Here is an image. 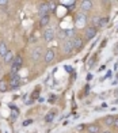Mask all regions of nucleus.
Instances as JSON below:
<instances>
[{
	"instance_id": "f257e3e1",
	"label": "nucleus",
	"mask_w": 118,
	"mask_h": 133,
	"mask_svg": "<svg viewBox=\"0 0 118 133\" xmlns=\"http://www.w3.org/2000/svg\"><path fill=\"white\" fill-rule=\"evenodd\" d=\"M22 64H23V58H22L20 54L15 56L14 60H12V64H11V76H15L16 75V72L22 66Z\"/></svg>"
},
{
	"instance_id": "f03ea898",
	"label": "nucleus",
	"mask_w": 118,
	"mask_h": 133,
	"mask_svg": "<svg viewBox=\"0 0 118 133\" xmlns=\"http://www.w3.org/2000/svg\"><path fill=\"white\" fill-rule=\"evenodd\" d=\"M75 22H76V27H78V29L86 27V25H87V15L86 14H78V15H76Z\"/></svg>"
},
{
	"instance_id": "7ed1b4c3",
	"label": "nucleus",
	"mask_w": 118,
	"mask_h": 133,
	"mask_svg": "<svg viewBox=\"0 0 118 133\" xmlns=\"http://www.w3.org/2000/svg\"><path fill=\"white\" fill-rule=\"evenodd\" d=\"M49 11H50V3H41L38 5V14H39V16L49 15Z\"/></svg>"
},
{
	"instance_id": "20e7f679",
	"label": "nucleus",
	"mask_w": 118,
	"mask_h": 133,
	"mask_svg": "<svg viewBox=\"0 0 118 133\" xmlns=\"http://www.w3.org/2000/svg\"><path fill=\"white\" fill-rule=\"evenodd\" d=\"M71 41H72V46H73L75 50H80L81 48H83V39H81V37H79V35H75Z\"/></svg>"
},
{
	"instance_id": "39448f33",
	"label": "nucleus",
	"mask_w": 118,
	"mask_h": 133,
	"mask_svg": "<svg viewBox=\"0 0 118 133\" xmlns=\"http://www.w3.org/2000/svg\"><path fill=\"white\" fill-rule=\"evenodd\" d=\"M96 35V27H94V26H88L87 29H86V38L90 41V39H92Z\"/></svg>"
},
{
	"instance_id": "423d86ee",
	"label": "nucleus",
	"mask_w": 118,
	"mask_h": 133,
	"mask_svg": "<svg viewBox=\"0 0 118 133\" xmlns=\"http://www.w3.org/2000/svg\"><path fill=\"white\" fill-rule=\"evenodd\" d=\"M44 38H45V41L50 42L53 38H54V30L50 29V27H48V29L44 31Z\"/></svg>"
},
{
	"instance_id": "0eeeda50",
	"label": "nucleus",
	"mask_w": 118,
	"mask_h": 133,
	"mask_svg": "<svg viewBox=\"0 0 118 133\" xmlns=\"http://www.w3.org/2000/svg\"><path fill=\"white\" fill-rule=\"evenodd\" d=\"M73 50V46H72V41L71 39H67L65 42H64V45H63V52L65 53V54H69Z\"/></svg>"
},
{
	"instance_id": "6e6552de",
	"label": "nucleus",
	"mask_w": 118,
	"mask_h": 133,
	"mask_svg": "<svg viewBox=\"0 0 118 133\" xmlns=\"http://www.w3.org/2000/svg\"><path fill=\"white\" fill-rule=\"evenodd\" d=\"M20 86V77L15 75V76H11V83H10V88H18Z\"/></svg>"
},
{
	"instance_id": "1a4fd4ad",
	"label": "nucleus",
	"mask_w": 118,
	"mask_h": 133,
	"mask_svg": "<svg viewBox=\"0 0 118 133\" xmlns=\"http://www.w3.org/2000/svg\"><path fill=\"white\" fill-rule=\"evenodd\" d=\"M41 56H42V49H41V48H35V49H33V53H31L33 61H38V60L41 58Z\"/></svg>"
},
{
	"instance_id": "9d476101",
	"label": "nucleus",
	"mask_w": 118,
	"mask_h": 133,
	"mask_svg": "<svg viewBox=\"0 0 118 133\" xmlns=\"http://www.w3.org/2000/svg\"><path fill=\"white\" fill-rule=\"evenodd\" d=\"M53 60H54V50L49 49L48 52L45 53V63H46V64H50Z\"/></svg>"
},
{
	"instance_id": "9b49d317",
	"label": "nucleus",
	"mask_w": 118,
	"mask_h": 133,
	"mask_svg": "<svg viewBox=\"0 0 118 133\" xmlns=\"http://www.w3.org/2000/svg\"><path fill=\"white\" fill-rule=\"evenodd\" d=\"M91 8H92V2L91 0H83V2H81V10H83L84 12L90 11Z\"/></svg>"
},
{
	"instance_id": "f8f14e48",
	"label": "nucleus",
	"mask_w": 118,
	"mask_h": 133,
	"mask_svg": "<svg viewBox=\"0 0 118 133\" xmlns=\"http://www.w3.org/2000/svg\"><path fill=\"white\" fill-rule=\"evenodd\" d=\"M8 52H10V49H8L7 44H5L4 41H2V42H0V56L4 57V56H5V54H7Z\"/></svg>"
},
{
	"instance_id": "ddd939ff",
	"label": "nucleus",
	"mask_w": 118,
	"mask_h": 133,
	"mask_svg": "<svg viewBox=\"0 0 118 133\" xmlns=\"http://www.w3.org/2000/svg\"><path fill=\"white\" fill-rule=\"evenodd\" d=\"M14 57H15V56H14V54L11 53V50H10V52H8L7 54H5L4 57H3V60H4V63H5V64H12Z\"/></svg>"
},
{
	"instance_id": "4468645a",
	"label": "nucleus",
	"mask_w": 118,
	"mask_h": 133,
	"mask_svg": "<svg viewBox=\"0 0 118 133\" xmlns=\"http://www.w3.org/2000/svg\"><path fill=\"white\" fill-rule=\"evenodd\" d=\"M87 132H88V133H98V132H99V125H96V124L88 125V126H87Z\"/></svg>"
},
{
	"instance_id": "2eb2a0df",
	"label": "nucleus",
	"mask_w": 118,
	"mask_h": 133,
	"mask_svg": "<svg viewBox=\"0 0 118 133\" xmlns=\"http://www.w3.org/2000/svg\"><path fill=\"white\" fill-rule=\"evenodd\" d=\"M54 118H56V111H49L45 116V121H46V122H52V121H54Z\"/></svg>"
},
{
	"instance_id": "dca6fc26",
	"label": "nucleus",
	"mask_w": 118,
	"mask_h": 133,
	"mask_svg": "<svg viewBox=\"0 0 118 133\" xmlns=\"http://www.w3.org/2000/svg\"><path fill=\"white\" fill-rule=\"evenodd\" d=\"M49 15H44V16H41V19H39V25L41 26H46L49 23Z\"/></svg>"
},
{
	"instance_id": "f3484780",
	"label": "nucleus",
	"mask_w": 118,
	"mask_h": 133,
	"mask_svg": "<svg viewBox=\"0 0 118 133\" xmlns=\"http://www.w3.org/2000/svg\"><path fill=\"white\" fill-rule=\"evenodd\" d=\"M8 84H7V82L5 80H0V92H5L8 90Z\"/></svg>"
},
{
	"instance_id": "a211bd4d",
	"label": "nucleus",
	"mask_w": 118,
	"mask_h": 133,
	"mask_svg": "<svg viewBox=\"0 0 118 133\" xmlns=\"http://www.w3.org/2000/svg\"><path fill=\"white\" fill-rule=\"evenodd\" d=\"M109 25V18L106 16H101V22H99V27H106Z\"/></svg>"
},
{
	"instance_id": "6ab92c4d",
	"label": "nucleus",
	"mask_w": 118,
	"mask_h": 133,
	"mask_svg": "<svg viewBox=\"0 0 118 133\" xmlns=\"http://www.w3.org/2000/svg\"><path fill=\"white\" fill-rule=\"evenodd\" d=\"M103 122H105L106 125H113V124H114V117H113V116L105 117V118H103Z\"/></svg>"
},
{
	"instance_id": "aec40b11",
	"label": "nucleus",
	"mask_w": 118,
	"mask_h": 133,
	"mask_svg": "<svg viewBox=\"0 0 118 133\" xmlns=\"http://www.w3.org/2000/svg\"><path fill=\"white\" fill-rule=\"evenodd\" d=\"M99 22H101V16H94L92 18V26L99 27Z\"/></svg>"
},
{
	"instance_id": "412c9836",
	"label": "nucleus",
	"mask_w": 118,
	"mask_h": 133,
	"mask_svg": "<svg viewBox=\"0 0 118 133\" xmlns=\"http://www.w3.org/2000/svg\"><path fill=\"white\" fill-rule=\"evenodd\" d=\"M68 37H71V38L75 37V29H69L65 31V38H68Z\"/></svg>"
},
{
	"instance_id": "4be33fe9",
	"label": "nucleus",
	"mask_w": 118,
	"mask_h": 133,
	"mask_svg": "<svg viewBox=\"0 0 118 133\" xmlns=\"http://www.w3.org/2000/svg\"><path fill=\"white\" fill-rule=\"evenodd\" d=\"M33 124V119H26V121H23V126H29V125H31Z\"/></svg>"
},
{
	"instance_id": "5701e85b",
	"label": "nucleus",
	"mask_w": 118,
	"mask_h": 133,
	"mask_svg": "<svg viewBox=\"0 0 118 133\" xmlns=\"http://www.w3.org/2000/svg\"><path fill=\"white\" fill-rule=\"evenodd\" d=\"M7 4H8L7 0H0V5H2V7H5Z\"/></svg>"
},
{
	"instance_id": "b1692460",
	"label": "nucleus",
	"mask_w": 118,
	"mask_h": 133,
	"mask_svg": "<svg viewBox=\"0 0 118 133\" xmlns=\"http://www.w3.org/2000/svg\"><path fill=\"white\" fill-rule=\"evenodd\" d=\"M114 126H118V117L117 118H114V124H113Z\"/></svg>"
},
{
	"instance_id": "393cba45",
	"label": "nucleus",
	"mask_w": 118,
	"mask_h": 133,
	"mask_svg": "<svg viewBox=\"0 0 118 133\" xmlns=\"http://www.w3.org/2000/svg\"><path fill=\"white\" fill-rule=\"evenodd\" d=\"M114 96H115V98H118V88L114 90Z\"/></svg>"
},
{
	"instance_id": "a878e982",
	"label": "nucleus",
	"mask_w": 118,
	"mask_h": 133,
	"mask_svg": "<svg viewBox=\"0 0 118 133\" xmlns=\"http://www.w3.org/2000/svg\"><path fill=\"white\" fill-rule=\"evenodd\" d=\"M114 53H115V54L118 53V44H117V45H115V48H114Z\"/></svg>"
},
{
	"instance_id": "bb28decb",
	"label": "nucleus",
	"mask_w": 118,
	"mask_h": 133,
	"mask_svg": "<svg viewBox=\"0 0 118 133\" xmlns=\"http://www.w3.org/2000/svg\"><path fill=\"white\" fill-rule=\"evenodd\" d=\"M102 133H111V132H110V130H103Z\"/></svg>"
},
{
	"instance_id": "cd10ccee",
	"label": "nucleus",
	"mask_w": 118,
	"mask_h": 133,
	"mask_svg": "<svg viewBox=\"0 0 118 133\" xmlns=\"http://www.w3.org/2000/svg\"><path fill=\"white\" fill-rule=\"evenodd\" d=\"M114 103H115V105H118V99H115V101H114Z\"/></svg>"
},
{
	"instance_id": "c85d7f7f",
	"label": "nucleus",
	"mask_w": 118,
	"mask_h": 133,
	"mask_svg": "<svg viewBox=\"0 0 118 133\" xmlns=\"http://www.w3.org/2000/svg\"><path fill=\"white\" fill-rule=\"evenodd\" d=\"M4 133H8V132H4Z\"/></svg>"
}]
</instances>
